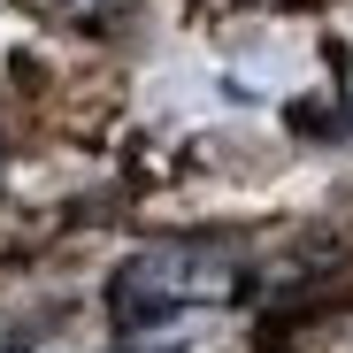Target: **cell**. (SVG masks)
<instances>
[{"instance_id":"cell-1","label":"cell","mask_w":353,"mask_h":353,"mask_svg":"<svg viewBox=\"0 0 353 353\" xmlns=\"http://www.w3.org/2000/svg\"><path fill=\"white\" fill-rule=\"evenodd\" d=\"M223 292H239V261L223 246H146L108 276V315L115 330H161L200 300H223Z\"/></svg>"},{"instance_id":"cell-2","label":"cell","mask_w":353,"mask_h":353,"mask_svg":"<svg viewBox=\"0 0 353 353\" xmlns=\"http://www.w3.org/2000/svg\"><path fill=\"white\" fill-rule=\"evenodd\" d=\"M70 307H54V315H31V323H8V338H0V345H8V353H70Z\"/></svg>"},{"instance_id":"cell-3","label":"cell","mask_w":353,"mask_h":353,"mask_svg":"<svg viewBox=\"0 0 353 353\" xmlns=\"http://www.w3.org/2000/svg\"><path fill=\"white\" fill-rule=\"evenodd\" d=\"M292 123H300L307 139H330V131H338V123H330V108H323V100H300V108H292Z\"/></svg>"}]
</instances>
